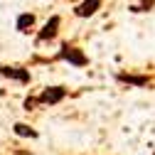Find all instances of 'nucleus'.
<instances>
[{"mask_svg": "<svg viewBox=\"0 0 155 155\" xmlns=\"http://www.w3.org/2000/svg\"><path fill=\"white\" fill-rule=\"evenodd\" d=\"M54 59L57 62H67V64H71L76 69H84L89 64V57L84 54V49L76 47V45H69V42H62V47L57 49V54H54Z\"/></svg>", "mask_w": 155, "mask_h": 155, "instance_id": "nucleus-1", "label": "nucleus"}, {"mask_svg": "<svg viewBox=\"0 0 155 155\" xmlns=\"http://www.w3.org/2000/svg\"><path fill=\"white\" fill-rule=\"evenodd\" d=\"M59 27H62V17H59V15H52L49 20L40 27V32L35 35V45L42 47V45H47V42H54L57 37H59Z\"/></svg>", "mask_w": 155, "mask_h": 155, "instance_id": "nucleus-2", "label": "nucleus"}, {"mask_svg": "<svg viewBox=\"0 0 155 155\" xmlns=\"http://www.w3.org/2000/svg\"><path fill=\"white\" fill-rule=\"evenodd\" d=\"M67 96H69L67 86H45L37 94V104L40 106H57V104H62Z\"/></svg>", "mask_w": 155, "mask_h": 155, "instance_id": "nucleus-3", "label": "nucleus"}, {"mask_svg": "<svg viewBox=\"0 0 155 155\" xmlns=\"http://www.w3.org/2000/svg\"><path fill=\"white\" fill-rule=\"evenodd\" d=\"M0 76H3V79L15 81V84H22V86H27V84L32 81V74H30V69H25V67H17V64H0Z\"/></svg>", "mask_w": 155, "mask_h": 155, "instance_id": "nucleus-4", "label": "nucleus"}, {"mask_svg": "<svg viewBox=\"0 0 155 155\" xmlns=\"http://www.w3.org/2000/svg\"><path fill=\"white\" fill-rule=\"evenodd\" d=\"M101 5H104V0H81V3L74 5V15L79 20H89V17H94L101 10Z\"/></svg>", "mask_w": 155, "mask_h": 155, "instance_id": "nucleus-5", "label": "nucleus"}, {"mask_svg": "<svg viewBox=\"0 0 155 155\" xmlns=\"http://www.w3.org/2000/svg\"><path fill=\"white\" fill-rule=\"evenodd\" d=\"M116 81L121 84H128V86H135V89H145L150 84V79L145 74H130V71H118L116 74Z\"/></svg>", "mask_w": 155, "mask_h": 155, "instance_id": "nucleus-6", "label": "nucleus"}, {"mask_svg": "<svg viewBox=\"0 0 155 155\" xmlns=\"http://www.w3.org/2000/svg\"><path fill=\"white\" fill-rule=\"evenodd\" d=\"M35 25H37V15L35 12H20L15 17V30L20 35H30L35 32Z\"/></svg>", "mask_w": 155, "mask_h": 155, "instance_id": "nucleus-7", "label": "nucleus"}, {"mask_svg": "<svg viewBox=\"0 0 155 155\" xmlns=\"http://www.w3.org/2000/svg\"><path fill=\"white\" fill-rule=\"evenodd\" d=\"M12 133L17 135V138H30V140H37V138H40V133H37L30 123H15V126H12Z\"/></svg>", "mask_w": 155, "mask_h": 155, "instance_id": "nucleus-8", "label": "nucleus"}, {"mask_svg": "<svg viewBox=\"0 0 155 155\" xmlns=\"http://www.w3.org/2000/svg\"><path fill=\"white\" fill-rule=\"evenodd\" d=\"M155 8V0H138L135 5H130V12H150Z\"/></svg>", "mask_w": 155, "mask_h": 155, "instance_id": "nucleus-9", "label": "nucleus"}, {"mask_svg": "<svg viewBox=\"0 0 155 155\" xmlns=\"http://www.w3.org/2000/svg\"><path fill=\"white\" fill-rule=\"evenodd\" d=\"M22 106H25V111H35V106H40V104H37V96H27Z\"/></svg>", "mask_w": 155, "mask_h": 155, "instance_id": "nucleus-10", "label": "nucleus"}]
</instances>
